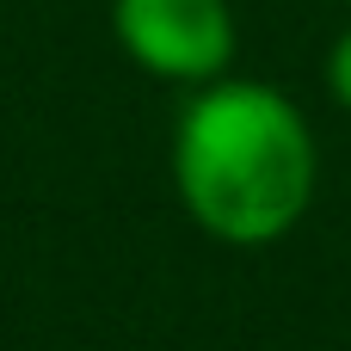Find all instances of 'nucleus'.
Here are the masks:
<instances>
[{"label":"nucleus","mask_w":351,"mask_h":351,"mask_svg":"<svg viewBox=\"0 0 351 351\" xmlns=\"http://www.w3.org/2000/svg\"><path fill=\"white\" fill-rule=\"evenodd\" d=\"M111 31L123 56L160 80L210 86L234 62L228 0H111Z\"/></svg>","instance_id":"f03ea898"},{"label":"nucleus","mask_w":351,"mask_h":351,"mask_svg":"<svg viewBox=\"0 0 351 351\" xmlns=\"http://www.w3.org/2000/svg\"><path fill=\"white\" fill-rule=\"evenodd\" d=\"M173 185L204 234L228 247L284 241L315 197L308 117L265 80H210L179 111Z\"/></svg>","instance_id":"f257e3e1"},{"label":"nucleus","mask_w":351,"mask_h":351,"mask_svg":"<svg viewBox=\"0 0 351 351\" xmlns=\"http://www.w3.org/2000/svg\"><path fill=\"white\" fill-rule=\"evenodd\" d=\"M327 86H333V99L351 111V31H339L333 49H327Z\"/></svg>","instance_id":"7ed1b4c3"}]
</instances>
